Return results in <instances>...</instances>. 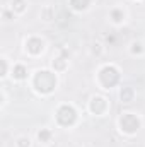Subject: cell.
Wrapping results in <instances>:
<instances>
[{
	"mask_svg": "<svg viewBox=\"0 0 145 147\" xmlns=\"http://www.w3.org/2000/svg\"><path fill=\"white\" fill-rule=\"evenodd\" d=\"M121 127H123L126 132H135V130H137V127H138V120H137L133 115L126 113V115L121 118Z\"/></svg>",
	"mask_w": 145,
	"mask_h": 147,
	"instance_id": "obj_2",
	"label": "cell"
},
{
	"mask_svg": "<svg viewBox=\"0 0 145 147\" xmlns=\"http://www.w3.org/2000/svg\"><path fill=\"white\" fill-rule=\"evenodd\" d=\"M15 9L17 10H22L24 9V2L22 0H15Z\"/></svg>",
	"mask_w": 145,
	"mask_h": 147,
	"instance_id": "obj_8",
	"label": "cell"
},
{
	"mask_svg": "<svg viewBox=\"0 0 145 147\" xmlns=\"http://www.w3.org/2000/svg\"><path fill=\"white\" fill-rule=\"evenodd\" d=\"M58 120H60V123H63V125L72 123L73 120H75V111H73V108H70V106L60 108V111H58Z\"/></svg>",
	"mask_w": 145,
	"mask_h": 147,
	"instance_id": "obj_1",
	"label": "cell"
},
{
	"mask_svg": "<svg viewBox=\"0 0 145 147\" xmlns=\"http://www.w3.org/2000/svg\"><path fill=\"white\" fill-rule=\"evenodd\" d=\"M39 139H41V140H48V139H50V132H48V130L39 132Z\"/></svg>",
	"mask_w": 145,
	"mask_h": 147,
	"instance_id": "obj_6",
	"label": "cell"
},
{
	"mask_svg": "<svg viewBox=\"0 0 145 147\" xmlns=\"http://www.w3.org/2000/svg\"><path fill=\"white\" fill-rule=\"evenodd\" d=\"M113 16H114V21H121V14L119 12H114Z\"/></svg>",
	"mask_w": 145,
	"mask_h": 147,
	"instance_id": "obj_10",
	"label": "cell"
},
{
	"mask_svg": "<svg viewBox=\"0 0 145 147\" xmlns=\"http://www.w3.org/2000/svg\"><path fill=\"white\" fill-rule=\"evenodd\" d=\"M19 142H21V144H19V146L21 147H29V139H28V140H26V139H21V140H19Z\"/></svg>",
	"mask_w": 145,
	"mask_h": 147,
	"instance_id": "obj_9",
	"label": "cell"
},
{
	"mask_svg": "<svg viewBox=\"0 0 145 147\" xmlns=\"http://www.w3.org/2000/svg\"><path fill=\"white\" fill-rule=\"evenodd\" d=\"M72 5L75 9H85L89 5V0H72Z\"/></svg>",
	"mask_w": 145,
	"mask_h": 147,
	"instance_id": "obj_4",
	"label": "cell"
},
{
	"mask_svg": "<svg viewBox=\"0 0 145 147\" xmlns=\"http://www.w3.org/2000/svg\"><path fill=\"white\" fill-rule=\"evenodd\" d=\"M130 96H132V91H121V99H125V101H128L130 99Z\"/></svg>",
	"mask_w": 145,
	"mask_h": 147,
	"instance_id": "obj_7",
	"label": "cell"
},
{
	"mask_svg": "<svg viewBox=\"0 0 145 147\" xmlns=\"http://www.w3.org/2000/svg\"><path fill=\"white\" fill-rule=\"evenodd\" d=\"M14 75H15L17 79H24V77H26V69H24L22 65L15 67V70H14Z\"/></svg>",
	"mask_w": 145,
	"mask_h": 147,
	"instance_id": "obj_5",
	"label": "cell"
},
{
	"mask_svg": "<svg viewBox=\"0 0 145 147\" xmlns=\"http://www.w3.org/2000/svg\"><path fill=\"white\" fill-rule=\"evenodd\" d=\"M28 46H29V50H31L33 53H38V51H41V48H43V43H41L39 39H31V41L28 43Z\"/></svg>",
	"mask_w": 145,
	"mask_h": 147,
	"instance_id": "obj_3",
	"label": "cell"
}]
</instances>
